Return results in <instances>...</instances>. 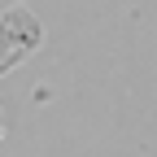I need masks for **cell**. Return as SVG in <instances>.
Returning <instances> with one entry per match:
<instances>
[{
  "mask_svg": "<svg viewBox=\"0 0 157 157\" xmlns=\"http://www.w3.org/2000/svg\"><path fill=\"white\" fill-rule=\"evenodd\" d=\"M35 44H39V22H35L26 9H9V13H0V74L13 70Z\"/></svg>",
  "mask_w": 157,
  "mask_h": 157,
  "instance_id": "cell-1",
  "label": "cell"
}]
</instances>
